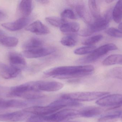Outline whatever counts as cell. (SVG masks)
Wrapping results in <instances>:
<instances>
[{"label": "cell", "instance_id": "obj_6", "mask_svg": "<svg viewBox=\"0 0 122 122\" xmlns=\"http://www.w3.org/2000/svg\"><path fill=\"white\" fill-rule=\"evenodd\" d=\"M96 104L103 107H117L122 105V95L114 94L99 99Z\"/></svg>", "mask_w": 122, "mask_h": 122}, {"label": "cell", "instance_id": "obj_9", "mask_svg": "<svg viewBox=\"0 0 122 122\" xmlns=\"http://www.w3.org/2000/svg\"><path fill=\"white\" fill-rule=\"evenodd\" d=\"M63 87L64 85L58 82L36 81L37 91H56L60 90Z\"/></svg>", "mask_w": 122, "mask_h": 122}, {"label": "cell", "instance_id": "obj_3", "mask_svg": "<svg viewBox=\"0 0 122 122\" xmlns=\"http://www.w3.org/2000/svg\"><path fill=\"white\" fill-rule=\"evenodd\" d=\"M109 94V92H83L64 94L61 97L79 102L93 101Z\"/></svg>", "mask_w": 122, "mask_h": 122}, {"label": "cell", "instance_id": "obj_1", "mask_svg": "<svg viewBox=\"0 0 122 122\" xmlns=\"http://www.w3.org/2000/svg\"><path fill=\"white\" fill-rule=\"evenodd\" d=\"M94 70L92 65L65 66L50 69L45 71L44 74L46 77H52L59 79H73L90 75Z\"/></svg>", "mask_w": 122, "mask_h": 122}, {"label": "cell", "instance_id": "obj_4", "mask_svg": "<svg viewBox=\"0 0 122 122\" xmlns=\"http://www.w3.org/2000/svg\"><path fill=\"white\" fill-rule=\"evenodd\" d=\"M117 47L112 43L107 44L96 48L89 55L81 58L77 61L80 64H87L97 61L109 52L117 50Z\"/></svg>", "mask_w": 122, "mask_h": 122}, {"label": "cell", "instance_id": "obj_18", "mask_svg": "<svg viewBox=\"0 0 122 122\" xmlns=\"http://www.w3.org/2000/svg\"><path fill=\"white\" fill-rule=\"evenodd\" d=\"M75 10L79 16L89 24L92 22L91 18L85 6L82 3H79L75 6Z\"/></svg>", "mask_w": 122, "mask_h": 122}, {"label": "cell", "instance_id": "obj_16", "mask_svg": "<svg viewBox=\"0 0 122 122\" xmlns=\"http://www.w3.org/2000/svg\"><path fill=\"white\" fill-rule=\"evenodd\" d=\"M10 65L21 69L26 65V62L21 55L15 52H10L8 55Z\"/></svg>", "mask_w": 122, "mask_h": 122}, {"label": "cell", "instance_id": "obj_27", "mask_svg": "<svg viewBox=\"0 0 122 122\" xmlns=\"http://www.w3.org/2000/svg\"><path fill=\"white\" fill-rule=\"evenodd\" d=\"M96 48V47L94 46H85L75 49L74 51V53L77 55H83L90 54L94 51Z\"/></svg>", "mask_w": 122, "mask_h": 122}, {"label": "cell", "instance_id": "obj_14", "mask_svg": "<svg viewBox=\"0 0 122 122\" xmlns=\"http://www.w3.org/2000/svg\"><path fill=\"white\" fill-rule=\"evenodd\" d=\"M25 29L38 35H45L50 33L48 28L39 20L36 21L29 25Z\"/></svg>", "mask_w": 122, "mask_h": 122}, {"label": "cell", "instance_id": "obj_10", "mask_svg": "<svg viewBox=\"0 0 122 122\" xmlns=\"http://www.w3.org/2000/svg\"><path fill=\"white\" fill-rule=\"evenodd\" d=\"M30 114L23 110L11 113L0 114V121L6 122H17L25 120Z\"/></svg>", "mask_w": 122, "mask_h": 122}, {"label": "cell", "instance_id": "obj_25", "mask_svg": "<svg viewBox=\"0 0 122 122\" xmlns=\"http://www.w3.org/2000/svg\"><path fill=\"white\" fill-rule=\"evenodd\" d=\"M1 43L5 47H13L18 43L19 40L17 38L13 37H5L0 40Z\"/></svg>", "mask_w": 122, "mask_h": 122}, {"label": "cell", "instance_id": "obj_30", "mask_svg": "<svg viewBox=\"0 0 122 122\" xmlns=\"http://www.w3.org/2000/svg\"><path fill=\"white\" fill-rule=\"evenodd\" d=\"M105 32L107 35L112 37L122 38V31L118 29L113 27L108 28L106 30Z\"/></svg>", "mask_w": 122, "mask_h": 122}, {"label": "cell", "instance_id": "obj_2", "mask_svg": "<svg viewBox=\"0 0 122 122\" xmlns=\"http://www.w3.org/2000/svg\"><path fill=\"white\" fill-rule=\"evenodd\" d=\"M79 117V110L65 109L45 116L34 115L29 117L26 122H61Z\"/></svg>", "mask_w": 122, "mask_h": 122}, {"label": "cell", "instance_id": "obj_23", "mask_svg": "<svg viewBox=\"0 0 122 122\" xmlns=\"http://www.w3.org/2000/svg\"><path fill=\"white\" fill-rule=\"evenodd\" d=\"M43 42L40 39L33 37L28 40L24 45L25 50L32 49L42 47Z\"/></svg>", "mask_w": 122, "mask_h": 122}, {"label": "cell", "instance_id": "obj_39", "mask_svg": "<svg viewBox=\"0 0 122 122\" xmlns=\"http://www.w3.org/2000/svg\"></svg>", "mask_w": 122, "mask_h": 122}, {"label": "cell", "instance_id": "obj_13", "mask_svg": "<svg viewBox=\"0 0 122 122\" xmlns=\"http://www.w3.org/2000/svg\"><path fill=\"white\" fill-rule=\"evenodd\" d=\"M30 21V19L28 17H21L15 21L2 24L1 26L8 31H16L21 30L26 26Z\"/></svg>", "mask_w": 122, "mask_h": 122}, {"label": "cell", "instance_id": "obj_12", "mask_svg": "<svg viewBox=\"0 0 122 122\" xmlns=\"http://www.w3.org/2000/svg\"><path fill=\"white\" fill-rule=\"evenodd\" d=\"M21 69L10 65L0 64V74L5 79H10L19 76Z\"/></svg>", "mask_w": 122, "mask_h": 122}, {"label": "cell", "instance_id": "obj_35", "mask_svg": "<svg viewBox=\"0 0 122 122\" xmlns=\"http://www.w3.org/2000/svg\"><path fill=\"white\" fill-rule=\"evenodd\" d=\"M37 1L43 4H46L49 3V1L46 0H37Z\"/></svg>", "mask_w": 122, "mask_h": 122}, {"label": "cell", "instance_id": "obj_29", "mask_svg": "<svg viewBox=\"0 0 122 122\" xmlns=\"http://www.w3.org/2000/svg\"><path fill=\"white\" fill-rule=\"evenodd\" d=\"M61 42L63 46L68 47L74 46L76 43V41L75 39L70 36L64 37L61 39Z\"/></svg>", "mask_w": 122, "mask_h": 122}, {"label": "cell", "instance_id": "obj_21", "mask_svg": "<svg viewBox=\"0 0 122 122\" xmlns=\"http://www.w3.org/2000/svg\"><path fill=\"white\" fill-rule=\"evenodd\" d=\"M112 18L117 23H120L122 19V0L117 2L112 10Z\"/></svg>", "mask_w": 122, "mask_h": 122}, {"label": "cell", "instance_id": "obj_19", "mask_svg": "<svg viewBox=\"0 0 122 122\" xmlns=\"http://www.w3.org/2000/svg\"><path fill=\"white\" fill-rule=\"evenodd\" d=\"M80 26L75 22H66L60 28L61 31L64 33H75L79 30Z\"/></svg>", "mask_w": 122, "mask_h": 122}, {"label": "cell", "instance_id": "obj_31", "mask_svg": "<svg viewBox=\"0 0 122 122\" xmlns=\"http://www.w3.org/2000/svg\"><path fill=\"white\" fill-rule=\"evenodd\" d=\"M109 74L112 77L122 80V67L114 68L110 70Z\"/></svg>", "mask_w": 122, "mask_h": 122}, {"label": "cell", "instance_id": "obj_20", "mask_svg": "<svg viewBox=\"0 0 122 122\" xmlns=\"http://www.w3.org/2000/svg\"><path fill=\"white\" fill-rule=\"evenodd\" d=\"M102 64L104 66H109L115 64H122V54H112L107 57L103 61Z\"/></svg>", "mask_w": 122, "mask_h": 122}, {"label": "cell", "instance_id": "obj_7", "mask_svg": "<svg viewBox=\"0 0 122 122\" xmlns=\"http://www.w3.org/2000/svg\"><path fill=\"white\" fill-rule=\"evenodd\" d=\"M53 47H39L32 49H26L23 52L24 56L28 58H36L46 56L55 52Z\"/></svg>", "mask_w": 122, "mask_h": 122}, {"label": "cell", "instance_id": "obj_26", "mask_svg": "<svg viewBox=\"0 0 122 122\" xmlns=\"http://www.w3.org/2000/svg\"><path fill=\"white\" fill-rule=\"evenodd\" d=\"M46 20L51 25L55 27H60L67 22L65 19L55 16H49L46 18Z\"/></svg>", "mask_w": 122, "mask_h": 122}, {"label": "cell", "instance_id": "obj_34", "mask_svg": "<svg viewBox=\"0 0 122 122\" xmlns=\"http://www.w3.org/2000/svg\"><path fill=\"white\" fill-rule=\"evenodd\" d=\"M6 36L5 32L0 29V40Z\"/></svg>", "mask_w": 122, "mask_h": 122}, {"label": "cell", "instance_id": "obj_36", "mask_svg": "<svg viewBox=\"0 0 122 122\" xmlns=\"http://www.w3.org/2000/svg\"><path fill=\"white\" fill-rule=\"evenodd\" d=\"M118 29L122 31V22L120 23L119 25V26H118Z\"/></svg>", "mask_w": 122, "mask_h": 122}, {"label": "cell", "instance_id": "obj_28", "mask_svg": "<svg viewBox=\"0 0 122 122\" xmlns=\"http://www.w3.org/2000/svg\"><path fill=\"white\" fill-rule=\"evenodd\" d=\"M102 38V35H96L85 39L82 42V43L85 46H93L96 43L100 41Z\"/></svg>", "mask_w": 122, "mask_h": 122}, {"label": "cell", "instance_id": "obj_33", "mask_svg": "<svg viewBox=\"0 0 122 122\" xmlns=\"http://www.w3.org/2000/svg\"><path fill=\"white\" fill-rule=\"evenodd\" d=\"M10 88L0 86V96L9 97Z\"/></svg>", "mask_w": 122, "mask_h": 122}, {"label": "cell", "instance_id": "obj_38", "mask_svg": "<svg viewBox=\"0 0 122 122\" xmlns=\"http://www.w3.org/2000/svg\"><path fill=\"white\" fill-rule=\"evenodd\" d=\"M1 13L0 12V16H1Z\"/></svg>", "mask_w": 122, "mask_h": 122}, {"label": "cell", "instance_id": "obj_5", "mask_svg": "<svg viewBox=\"0 0 122 122\" xmlns=\"http://www.w3.org/2000/svg\"><path fill=\"white\" fill-rule=\"evenodd\" d=\"M43 102L42 100L30 101L18 99L5 100L0 98V108H22L26 107L30 105L38 104Z\"/></svg>", "mask_w": 122, "mask_h": 122}, {"label": "cell", "instance_id": "obj_11", "mask_svg": "<svg viewBox=\"0 0 122 122\" xmlns=\"http://www.w3.org/2000/svg\"><path fill=\"white\" fill-rule=\"evenodd\" d=\"M111 18L105 15L104 17H100L95 19L94 21L89 24L87 28L91 34L95 32L106 29L109 25Z\"/></svg>", "mask_w": 122, "mask_h": 122}, {"label": "cell", "instance_id": "obj_32", "mask_svg": "<svg viewBox=\"0 0 122 122\" xmlns=\"http://www.w3.org/2000/svg\"><path fill=\"white\" fill-rule=\"evenodd\" d=\"M62 18L65 19H75L76 18L74 13L72 10L70 9H66L64 10L61 14Z\"/></svg>", "mask_w": 122, "mask_h": 122}, {"label": "cell", "instance_id": "obj_37", "mask_svg": "<svg viewBox=\"0 0 122 122\" xmlns=\"http://www.w3.org/2000/svg\"><path fill=\"white\" fill-rule=\"evenodd\" d=\"M113 1L114 0H107L105 1V2H107V3H110L113 2Z\"/></svg>", "mask_w": 122, "mask_h": 122}, {"label": "cell", "instance_id": "obj_15", "mask_svg": "<svg viewBox=\"0 0 122 122\" xmlns=\"http://www.w3.org/2000/svg\"><path fill=\"white\" fill-rule=\"evenodd\" d=\"M102 108L96 106H88L79 110V117H94L98 116L103 112Z\"/></svg>", "mask_w": 122, "mask_h": 122}, {"label": "cell", "instance_id": "obj_24", "mask_svg": "<svg viewBox=\"0 0 122 122\" xmlns=\"http://www.w3.org/2000/svg\"><path fill=\"white\" fill-rule=\"evenodd\" d=\"M88 5L91 14L95 19L101 17L99 6L97 1L89 0Z\"/></svg>", "mask_w": 122, "mask_h": 122}, {"label": "cell", "instance_id": "obj_22", "mask_svg": "<svg viewBox=\"0 0 122 122\" xmlns=\"http://www.w3.org/2000/svg\"><path fill=\"white\" fill-rule=\"evenodd\" d=\"M121 111H117L108 113L105 116L100 117L97 122H115L122 115Z\"/></svg>", "mask_w": 122, "mask_h": 122}, {"label": "cell", "instance_id": "obj_17", "mask_svg": "<svg viewBox=\"0 0 122 122\" xmlns=\"http://www.w3.org/2000/svg\"><path fill=\"white\" fill-rule=\"evenodd\" d=\"M19 9L22 17H28L32 11V1L26 0L21 1L19 4Z\"/></svg>", "mask_w": 122, "mask_h": 122}, {"label": "cell", "instance_id": "obj_8", "mask_svg": "<svg viewBox=\"0 0 122 122\" xmlns=\"http://www.w3.org/2000/svg\"><path fill=\"white\" fill-rule=\"evenodd\" d=\"M58 107L53 106L49 104L45 106H34L25 108L24 110L29 114H33L34 115L45 116L55 113L61 110Z\"/></svg>", "mask_w": 122, "mask_h": 122}]
</instances>
